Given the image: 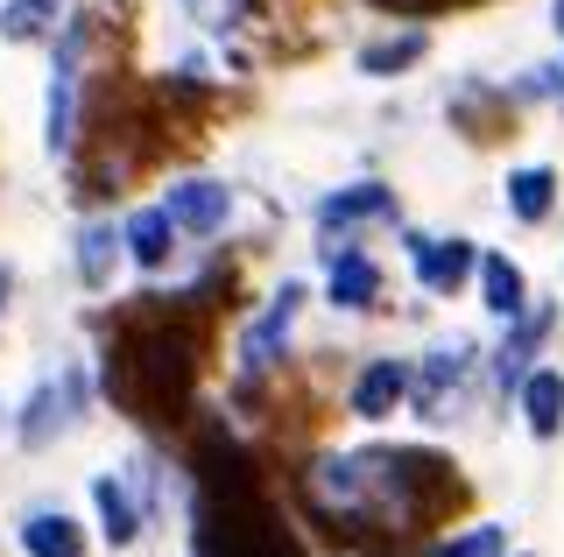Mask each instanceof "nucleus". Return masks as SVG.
<instances>
[{"instance_id":"f257e3e1","label":"nucleus","mask_w":564,"mask_h":557,"mask_svg":"<svg viewBox=\"0 0 564 557\" xmlns=\"http://www.w3.org/2000/svg\"><path fill=\"white\" fill-rule=\"evenodd\" d=\"M198 557H296V544L282 536V522L261 501L254 466L240 459L226 438L198 445Z\"/></svg>"},{"instance_id":"f03ea898","label":"nucleus","mask_w":564,"mask_h":557,"mask_svg":"<svg viewBox=\"0 0 564 557\" xmlns=\"http://www.w3.org/2000/svg\"><path fill=\"white\" fill-rule=\"evenodd\" d=\"M191 374H198V339H191V325H170V318L120 332V346L106 353V389L134 416H176L191 395Z\"/></svg>"},{"instance_id":"7ed1b4c3","label":"nucleus","mask_w":564,"mask_h":557,"mask_svg":"<svg viewBox=\"0 0 564 557\" xmlns=\"http://www.w3.org/2000/svg\"><path fill=\"white\" fill-rule=\"evenodd\" d=\"M78 57H85V22H70L57 43V72H50V149H70V134H78Z\"/></svg>"},{"instance_id":"20e7f679","label":"nucleus","mask_w":564,"mask_h":557,"mask_svg":"<svg viewBox=\"0 0 564 557\" xmlns=\"http://www.w3.org/2000/svg\"><path fill=\"white\" fill-rule=\"evenodd\" d=\"M226 184H212V177H191V184H170V198H163V212L170 226H184V233H219L226 226Z\"/></svg>"},{"instance_id":"39448f33","label":"nucleus","mask_w":564,"mask_h":557,"mask_svg":"<svg viewBox=\"0 0 564 557\" xmlns=\"http://www.w3.org/2000/svg\"><path fill=\"white\" fill-rule=\"evenodd\" d=\"M296 304H304V290H296V283H282V290H275V304L261 310L254 325H247V339H240V360H247V374H261V368L275 360V346H282V332H290Z\"/></svg>"},{"instance_id":"423d86ee","label":"nucleus","mask_w":564,"mask_h":557,"mask_svg":"<svg viewBox=\"0 0 564 557\" xmlns=\"http://www.w3.org/2000/svg\"><path fill=\"white\" fill-rule=\"evenodd\" d=\"M381 297V269L367 254H352V248H339L332 254V304H346V310H367Z\"/></svg>"},{"instance_id":"0eeeda50","label":"nucleus","mask_w":564,"mask_h":557,"mask_svg":"<svg viewBox=\"0 0 564 557\" xmlns=\"http://www.w3.org/2000/svg\"><path fill=\"white\" fill-rule=\"evenodd\" d=\"M410 248H416V275L431 290H458V283H466V269H473L466 240H410Z\"/></svg>"},{"instance_id":"6e6552de","label":"nucleus","mask_w":564,"mask_h":557,"mask_svg":"<svg viewBox=\"0 0 564 557\" xmlns=\"http://www.w3.org/2000/svg\"><path fill=\"white\" fill-rule=\"evenodd\" d=\"M410 395V374L395 368V360H375V368L360 374V389H352V416H388Z\"/></svg>"},{"instance_id":"1a4fd4ad","label":"nucleus","mask_w":564,"mask_h":557,"mask_svg":"<svg viewBox=\"0 0 564 557\" xmlns=\"http://www.w3.org/2000/svg\"><path fill=\"white\" fill-rule=\"evenodd\" d=\"M522 409H529V430L536 438H551V430L564 424V374H522Z\"/></svg>"},{"instance_id":"9d476101","label":"nucleus","mask_w":564,"mask_h":557,"mask_svg":"<svg viewBox=\"0 0 564 557\" xmlns=\"http://www.w3.org/2000/svg\"><path fill=\"white\" fill-rule=\"evenodd\" d=\"M170 233H176L170 212H163V205H149V212L128 219V233H120V240H128V254L141 261V269H163V261H170Z\"/></svg>"},{"instance_id":"9b49d317","label":"nucleus","mask_w":564,"mask_h":557,"mask_svg":"<svg viewBox=\"0 0 564 557\" xmlns=\"http://www.w3.org/2000/svg\"><path fill=\"white\" fill-rule=\"evenodd\" d=\"M22 544H29V557H85V536L70 529L64 515H29Z\"/></svg>"},{"instance_id":"f8f14e48","label":"nucleus","mask_w":564,"mask_h":557,"mask_svg":"<svg viewBox=\"0 0 564 557\" xmlns=\"http://www.w3.org/2000/svg\"><path fill=\"white\" fill-rule=\"evenodd\" d=\"M423 50H431V36L423 29H402V36H388V43H367L360 50V72H375V78H395L402 64H416Z\"/></svg>"},{"instance_id":"ddd939ff","label":"nucleus","mask_w":564,"mask_h":557,"mask_svg":"<svg viewBox=\"0 0 564 557\" xmlns=\"http://www.w3.org/2000/svg\"><path fill=\"white\" fill-rule=\"evenodd\" d=\"M551 198H557V177H551V170H516V177H508V212L529 219V226L551 212Z\"/></svg>"},{"instance_id":"4468645a","label":"nucleus","mask_w":564,"mask_h":557,"mask_svg":"<svg viewBox=\"0 0 564 557\" xmlns=\"http://www.w3.org/2000/svg\"><path fill=\"white\" fill-rule=\"evenodd\" d=\"M466 374V346H437L431 360H423V389H416V403H423V416H437V403H445V389Z\"/></svg>"},{"instance_id":"2eb2a0df","label":"nucleus","mask_w":564,"mask_h":557,"mask_svg":"<svg viewBox=\"0 0 564 557\" xmlns=\"http://www.w3.org/2000/svg\"><path fill=\"white\" fill-rule=\"evenodd\" d=\"M375 212H388V190L381 184H352V190H339V198L317 205V219H325V226H352V219H375Z\"/></svg>"},{"instance_id":"dca6fc26","label":"nucleus","mask_w":564,"mask_h":557,"mask_svg":"<svg viewBox=\"0 0 564 557\" xmlns=\"http://www.w3.org/2000/svg\"><path fill=\"white\" fill-rule=\"evenodd\" d=\"M480 283H487V304L501 310V318H516V310H522V269L508 254H487L480 261Z\"/></svg>"},{"instance_id":"f3484780","label":"nucleus","mask_w":564,"mask_h":557,"mask_svg":"<svg viewBox=\"0 0 564 557\" xmlns=\"http://www.w3.org/2000/svg\"><path fill=\"white\" fill-rule=\"evenodd\" d=\"M50 22H57V0H8L0 8V36L8 43H35Z\"/></svg>"},{"instance_id":"a211bd4d","label":"nucleus","mask_w":564,"mask_h":557,"mask_svg":"<svg viewBox=\"0 0 564 557\" xmlns=\"http://www.w3.org/2000/svg\"><path fill=\"white\" fill-rule=\"evenodd\" d=\"M93 501H99V515H106V544H134V529H141V522H134V501L120 494L113 480H99Z\"/></svg>"},{"instance_id":"6ab92c4d","label":"nucleus","mask_w":564,"mask_h":557,"mask_svg":"<svg viewBox=\"0 0 564 557\" xmlns=\"http://www.w3.org/2000/svg\"><path fill=\"white\" fill-rule=\"evenodd\" d=\"M543 332H551V310H529V318H522V332L501 346V381H522V368H529V346H536Z\"/></svg>"},{"instance_id":"aec40b11","label":"nucleus","mask_w":564,"mask_h":557,"mask_svg":"<svg viewBox=\"0 0 564 557\" xmlns=\"http://www.w3.org/2000/svg\"><path fill=\"white\" fill-rule=\"evenodd\" d=\"M106 261H113V233H106V226H85L78 233V269H85V283H106Z\"/></svg>"},{"instance_id":"412c9836","label":"nucleus","mask_w":564,"mask_h":557,"mask_svg":"<svg viewBox=\"0 0 564 557\" xmlns=\"http://www.w3.org/2000/svg\"><path fill=\"white\" fill-rule=\"evenodd\" d=\"M501 550V529H473V536H458V544H445L437 557H494Z\"/></svg>"},{"instance_id":"4be33fe9","label":"nucleus","mask_w":564,"mask_h":557,"mask_svg":"<svg viewBox=\"0 0 564 557\" xmlns=\"http://www.w3.org/2000/svg\"><path fill=\"white\" fill-rule=\"evenodd\" d=\"M191 14L198 22H234V0H191Z\"/></svg>"},{"instance_id":"5701e85b","label":"nucleus","mask_w":564,"mask_h":557,"mask_svg":"<svg viewBox=\"0 0 564 557\" xmlns=\"http://www.w3.org/2000/svg\"><path fill=\"white\" fill-rule=\"evenodd\" d=\"M0 304H8V269H0Z\"/></svg>"},{"instance_id":"b1692460","label":"nucleus","mask_w":564,"mask_h":557,"mask_svg":"<svg viewBox=\"0 0 564 557\" xmlns=\"http://www.w3.org/2000/svg\"><path fill=\"white\" fill-rule=\"evenodd\" d=\"M557 29H564V0H557Z\"/></svg>"}]
</instances>
